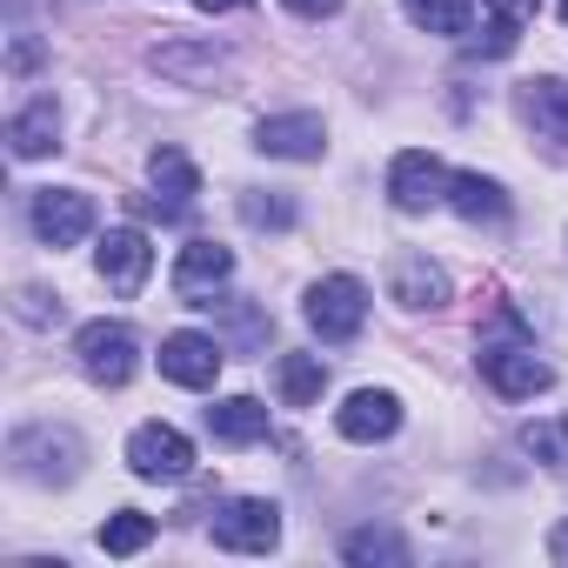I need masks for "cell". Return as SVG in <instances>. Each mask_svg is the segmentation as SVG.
I'll return each instance as SVG.
<instances>
[{
    "instance_id": "obj_18",
    "label": "cell",
    "mask_w": 568,
    "mask_h": 568,
    "mask_svg": "<svg viewBox=\"0 0 568 568\" xmlns=\"http://www.w3.org/2000/svg\"><path fill=\"white\" fill-rule=\"evenodd\" d=\"M448 207H455L462 221H475V227H481V221H488V227L508 221V194H501V181H488V174H475V168H468V174H448Z\"/></svg>"
},
{
    "instance_id": "obj_9",
    "label": "cell",
    "mask_w": 568,
    "mask_h": 568,
    "mask_svg": "<svg viewBox=\"0 0 568 568\" xmlns=\"http://www.w3.org/2000/svg\"><path fill=\"white\" fill-rule=\"evenodd\" d=\"M221 342L214 335H201V328H181V335H168L161 342V375L174 382V388H214L221 382Z\"/></svg>"
},
{
    "instance_id": "obj_7",
    "label": "cell",
    "mask_w": 568,
    "mask_h": 568,
    "mask_svg": "<svg viewBox=\"0 0 568 568\" xmlns=\"http://www.w3.org/2000/svg\"><path fill=\"white\" fill-rule=\"evenodd\" d=\"M388 201L402 214H428L435 201H448V168L428 148H402L395 168H388Z\"/></svg>"
},
{
    "instance_id": "obj_14",
    "label": "cell",
    "mask_w": 568,
    "mask_h": 568,
    "mask_svg": "<svg viewBox=\"0 0 568 568\" xmlns=\"http://www.w3.org/2000/svg\"><path fill=\"white\" fill-rule=\"evenodd\" d=\"M515 108H521V121H528V128H535L548 148H568V81H555V74H541V81H521Z\"/></svg>"
},
{
    "instance_id": "obj_16",
    "label": "cell",
    "mask_w": 568,
    "mask_h": 568,
    "mask_svg": "<svg viewBox=\"0 0 568 568\" xmlns=\"http://www.w3.org/2000/svg\"><path fill=\"white\" fill-rule=\"evenodd\" d=\"M388 288H395V302L402 308H442L448 302V274L428 261V254H395V281H388Z\"/></svg>"
},
{
    "instance_id": "obj_20",
    "label": "cell",
    "mask_w": 568,
    "mask_h": 568,
    "mask_svg": "<svg viewBox=\"0 0 568 568\" xmlns=\"http://www.w3.org/2000/svg\"><path fill=\"white\" fill-rule=\"evenodd\" d=\"M207 435H214V442H227V448H247V442H261V435H267V408H261L254 395H227V402H214V408H207Z\"/></svg>"
},
{
    "instance_id": "obj_24",
    "label": "cell",
    "mask_w": 568,
    "mask_h": 568,
    "mask_svg": "<svg viewBox=\"0 0 568 568\" xmlns=\"http://www.w3.org/2000/svg\"><path fill=\"white\" fill-rule=\"evenodd\" d=\"M148 541H154V515H141V508H121V515L101 521V548L108 555H141Z\"/></svg>"
},
{
    "instance_id": "obj_30",
    "label": "cell",
    "mask_w": 568,
    "mask_h": 568,
    "mask_svg": "<svg viewBox=\"0 0 568 568\" xmlns=\"http://www.w3.org/2000/svg\"><path fill=\"white\" fill-rule=\"evenodd\" d=\"M288 8H295L302 21H328V14H342V0H288Z\"/></svg>"
},
{
    "instance_id": "obj_23",
    "label": "cell",
    "mask_w": 568,
    "mask_h": 568,
    "mask_svg": "<svg viewBox=\"0 0 568 568\" xmlns=\"http://www.w3.org/2000/svg\"><path fill=\"white\" fill-rule=\"evenodd\" d=\"M402 14L422 34H468L475 28V0H402Z\"/></svg>"
},
{
    "instance_id": "obj_4",
    "label": "cell",
    "mask_w": 568,
    "mask_h": 568,
    "mask_svg": "<svg viewBox=\"0 0 568 568\" xmlns=\"http://www.w3.org/2000/svg\"><path fill=\"white\" fill-rule=\"evenodd\" d=\"M362 322H368V288H362L355 274H328V281L308 288V328L322 342H355Z\"/></svg>"
},
{
    "instance_id": "obj_32",
    "label": "cell",
    "mask_w": 568,
    "mask_h": 568,
    "mask_svg": "<svg viewBox=\"0 0 568 568\" xmlns=\"http://www.w3.org/2000/svg\"><path fill=\"white\" fill-rule=\"evenodd\" d=\"M201 14H227V8H247V0H194Z\"/></svg>"
},
{
    "instance_id": "obj_19",
    "label": "cell",
    "mask_w": 568,
    "mask_h": 568,
    "mask_svg": "<svg viewBox=\"0 0 568 568\" xmlns=\"http://www.w3.org/2000/svg\"><path fill=\"white\" fill-rule=\"evenodd\" d=\"M481 8H488V28L475 34V54L501 61V54H515V41H521V28L535 21L541 0H481Z\"/></svg>"
},
{
    "instance_id": "obj_17",
    "label": "cell",
    "mask_w": 568,
    "mask_h": 568,
    "mask_svg": "<svg viewBox=\"0 0 568 568\" xmlns=\"http://www.w3.org/2000/svg\"><path fill=\"white\" fill-rule=\"evenodd\" d=\"M148 181L168 194V221H181V214L194 207V194H201V168H194L181 148H154V154H148Z\"/></svg>"
},
{
    "instance_id": "obj_8",
    "label": "cell",
    "mask_w": 568,
    "mask_h": 568,
    "mask_svg": "<svg viewBox=\"0 0 568 568\" xmlns=\"http://www.w3.org/2000/svg\"><path fill=\"white\" fill-rule=\"evenodd\" d=\"M28 221H34V234H41L48 247H74V241H88V227H94V201H88L81 187H41L34 207H28Z\"/></svg>"
},
{
    "instance_id": "obj_27",
    "label": "cell",
    "mask_w": 568,
    "mask_h": 568,
    "mask_svg": "<svg viewBox=\"0 0 568 568\" xmlns=\"http://www.w3.org/2000/svg\"><path fill=\"white\" fill-rule=\"evenodd\" d=\"M342 555H348V561H408V541L388 535V528H355V535L342 541Z\"/></svg>"
},
{
    "instance_id": "obj_31",
    "label": "cell",
    "mask_w": 568,
    "mask_h": 568,
    "mask_svg": "<svg viewBox=\"0 0 568 568\" xmlns=\"http://www.w3.org/2000/svg\"><path fill=\"white\" fill-rule=\"evenodd\" d=\"M548 555H555V561H561V568H568V521H561V528H555V535H548Z\"/></svg>"
},
{
    "instance_id": "obj_26",
    "label": "cell",
    "mask_w": 568,
    "mask_h": 568,
    "mask_svg": "<svg viewBox=\"0 0 568 568\" xmlns=\"http://www.w3.org/2000/svg\"><path fill=\"white\" fill-rule=\"evenodd\" d=\"M241 221L247 227H295V201L288 194H261V187H241Z\"/></svg>"
},
{
    "instance_id": "obj_25",
    "label": "cell",
    "mask_w": 568,
    "mask_h": 568,
    "mask_svg": "<svg viewBox=\"0 0 568 568\" xmlns=\"http://www.w3.org/2000/svg\"><path fill=\"white\" fill-rule=\"evenodd\" d=\"M521 448L541 462V468H568V415H541L521 428Z\"/></svg>"
},
{
    "instance_id": "obj_3",
    "label": "cell",
    "mask_w": 568,
    "mask_h": 568,
    "mask_svg": "<svg viewBox=\"0 0 568 568\" xmlns=\"http://www.w3.org/2000/svg\"><path fill=\"white\" fill-rule=\"evenodd\" d=\"M207 535H214V548H227V555H267V548L281 541V508L261 501V495L221 501L214 521H207Z\"/></svg>"
},
{
    "instance_id": "obj_5",
    "label": "cell",
    "mask_w": 568,
    "mask_h": 568,
    "mask_svg": "<svg viewBox=\"0 0 568 568\" xmlns=\"http://www.w3.org/2000/svg\"><path fill=\"white\" fill-rule=\"evenodd\" d=\"M128 468L141 481H187L194 475V442L181 428H168V422H141L128 435Z\"/></svg>"
},
{
    "instance_id": "obj_1",
    "label": "cell",
    "mask_w": 568,
    "mask_h": 568,
    "mask_svg": "<svg viewBox=\"0 0 568 568\" xmlns=\"http://www.w3.org/2000/svg\"><path fill=\"white\" fill-rule=\"evenodd\" d=\"M74 362H81L88 382L121 388V382H134V368H141V342H134L128 322H88V328L74 335Z\"/></svg>"
},
{
    "instance_id": "obj_13",
    "label": "cell",
    "mask_w": 568,
    "mask_h": 568,
    "mask_svg": "<svg viewBox=\"0 0 568 568\" xmlns=\"http://www.w3.org/2000/svg\"><path fill=\"white\" fill-rule=\"evenodd\" d=\"M335 428H342L348 442H388V435L402 428V402H395L388 388H355V395L335 408Z\"/></svg>"
},
{
    "instance_id": "obj_22",
    "label": "cell",
    "mask_w": 568,
    "mask_h": 568,
    "mask_svg": "<svg viewBox=\"0 0 568 568\" xmlns=\"http://www.w3.org/2000/svg\"><path fill=\"white\" fill-rule=\"evenodd\" d=\"M154 68L174 74V81H214L227 61L214 48H201V41H168V48H154Z\"/></svg>"
},
{
    "instance_id": "obj_28",
    "label": "cell",
    "mask_w": 568,
    "mask_h": 568,
    "mask_svg": "<svg viewBox=\"0 0 568 568\" xmlns=\"http://www.w3.org/2000/svg\"><path fill=\"white\" fill-rule=\"evenodd\" d=\"M14 315H21L28 328H54V322H61V302H54L48 288H21V295H14Z\"/></svg>"
},
{
    "instance_id": "obj_12",
    "label": "cell",
    "mask_w": 568,
    "mask_h": 568,
    "mask_svg": "<svg viewBox=\"0 0 568 568\" xmlns=\"http://www.w3.org/2000/svg\"><path fill=\"white\" fill-rule=\"evenodd\" d=\"M227 274H234V254L221 241H187L181 261H174V295H187L194 308H207L214 288H227Z\"/></svg>"
},
{
    "instance_id": "obj_33",
    "label": "cell",
    "mask_w": 568,
    "mask_h": 568,
    "mask_svg": "<svg viewBox=\"0 0 568 568\" xmlns=\"http://www.w3.org/2000/svg\"><path fill=\"white\" fill-rule=\"evenodd\" d=\"M561 21H568V0H561Z\"/></svg>"
},
{
    "instance_id": "obj_2",
    "label": "cell",
    "mask_w": 568,
    "mask_h": 568,
    "mask_svg": "<svg viewBox=\"0 0 568 568\" xmlns=\"http://www.w3.org/2000/svg\"><path fill=\"white\" fill-rule=\"evenodd\" d=\"M8 462H14L21 481H41V488L74 481L81 475V435H68V428H21L8 442Z\"/></svg>"
},
{
    "instance_id": "obj_10",
    "label": "cell",
    "mask_w": 568,
    "mask_h": 568,
    "mask_svg": "<svg viewBox=\"0 0 568 568\" xmlns=\"http://www.w3.org/2000/svg\"><path fill=\"white\" fill-rule=\"evenodd\" d=\"M481 382H488L501 402H528V395L555 388V368H548L535 348H481Z\"/></svg>"
},
{
    "instance_id": "obj_29",
    "label": "cell",
    "mask_w": 568,
    "mask_h": 568,
    "mask_svg": "<svg viewBox=\"0 0 568 568\" xmlns=\"http://www.w3.org/2000/svg\"><path fill=\"white\" fill-rule=\"evenodd\" d=\"M41 54H48V48H41L34 34H14V48H8V74H34Z\"/></svg>"
},
{
    "instance_id": "obj_11",
    "label": "cell",
    "mask_w": 568,
    "mask_h": 568,
    "mask_svg": "<svg viewBox=\"0 0 568 568\" xmlns=\"http://www.w3.org/2000/svg\"><path fill=\"white\" fill-rule=\"evenodd\" d=\"M254 148L267 161H322L328 154V128H322V114H267L254 128Z\"/></svg>"
},
{
    "instance_id": "obj_6",
    "label": "cell",
    "mask_w": 568,
    "mask_h": 568,
    "mask_svg": "<svg viewBox=\"0 0 568 568\" xmlns=\"http://www.w3.org/2000/svg\"><path fill=\"white\" fill-rule=\"evenodd\" d=\"M94 267H101V281H108L114 295H141L148 274H154V241L141 227H114V234H101Z\"/></svg>"
},
{
    "instance_id": "obj_15",
    "label": "cell",
    "mask_w": 568,
    "mask_h": 568,
    "mask_svg": "<svg viewBox=\"0 0 568 568\" xmlns=\"http://www.w3.org/2000/svg\"><path fill=\"white\" fill-rule=\"evenodd\" d=\"M8 148H14V161H41V154L61 148V108H54V94L28 101V108L8 121Z\"/></svg>"
},
{
    "instance_id": "obj_21",
    "label": "cell",
    "mask_w": 568,
    "mask_h": 568,
    "mask_svg": "<svg viewBox=\"0 0 568 568\" xmlns=\"http://www.w3.org/2000/svg\"><path fill=\"white\" fill-rule=\"evenodd\" d=\"M274 388H281V402H288V408H315L322 388H328L322 355H281L274 362Z\"/></svg>"
}]
</instances>
